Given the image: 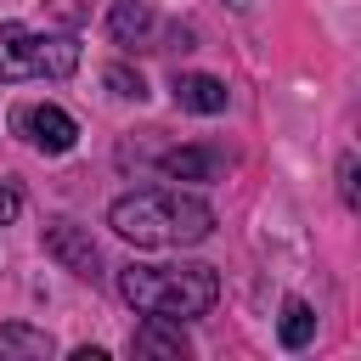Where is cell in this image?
Returning <instances> with one entry per match:
<instances>
[{
    "label": "cell",
    "mask_w": 361,
    "mask_h": 361,
    "mask_svg": "<svg viewBox=\"0 0 361 361\" xmlns=\"http://www.w3.org/2000/svg\"><path fill=\"white\" fill-rule=\"evenodd\" d=\"M107 226L135 243V248H186V243H203L214 231V209L192 192H169V186H152V192H130L107 209Z\"/></svg>",
    "instance_id": "obj_1"
},
{
    "label": "cell",
    "mask_w": 361,
    "mask_h": 361,
    "mask_svg": "<svg viewBox=\"0 0 361 361\" xmlns=\"http://www.w3.org/2000/svg\"><path fill=\"white\" fill-rule=\"evenodd\" d=\"M118 293L124 305H135L141 316H169V322H192V316H209L214 299H220V276L214 265H124L118 271Z\"/></svg>",
    "instance_id": "obj_2"
},
{
    "label": "cell",
    "mask_w": 361,
    "mask_h": 361,
    "mask_svg": "<svg viewBox=\"0 0 361 361\" xmlns=\"http://www.w3.org/2000/svg\"><path fill=\"white\" fill-rule=\"evenodd\" d=\"M11 130H17L34 152H68V147L79 141L73 113H62L56 102H28V107H17V113H11Z\"/></svg>",
    "instance_id": "obj_3"
},
{
    "label": "cell",
    "mask_w": 361,
    "mask_h": 361,
    "mask_svg": "<svg viewBox=\"0 0 361 361\" xmlns=\"http://www.w3.org/2000/svg\"><path fill=\"white\" fill-rule=\"evenodd\" d=\"M45 254H51L62 271L85 276V282H96V276H102V254H96L90 231H85V226H73V220H51V226H45Z\"/></svg>",
    "instance_id": "obj_4"
},
{
    "label": "cell",
    "mask_w": 361,
    "mask_h": 361,
    "mask_svg": "<svg viewBox=\"0 0 361 361\" xmlns=\"http://www.w3.org/2000/svg\"><path fill=\"white\" fill-rule=\"evenodd\" d=\"M152 28H158V11L147 6V0H113V11H107V34H113V45H152Z\"/></svg>",
    "instance_id": "obj_5"
},
{
    "label": "cell",
    "mask_w": 361,
    "mask_h": 361,
    "mask_svg": "<svg viewBox=\"0 0 361 361\" xmlns=\"http://www.w3.org/2000/svg\"><path fill=\"white\" fill-rule=\"evenodd\" d=\"M0 79L17 85V79H39L34 68V28L23 23H0Z\"/></svg>",
    "instance_id": "obj_6"
},
{
    "label": "cell",
    "mask_w": 361,
    "mask_h": 361,
    "mask_svg": "<svg viewBox=\"0 0 361 361\" xmlns=\"http://www.w3.org/2000/svg\"><path fill=\"white\" fill-rule=\"evenodd\" d=\"M175 102L186 113H226L231 90L214 79V73H175Z\"/></svg>",
    "instance_id": "obj_7"
},
{
    "label": "cell",
    "mask_w": 361,
    "mask_h": 361,
    "mask_svg": "<svg viewBox=\"0 0 361 361\" xmlns=\"http://www.w3.org/2000/svg\"><path fill=\"white\" fill-rule=\"evenodd\" d=\"M164 175L169 180H220L226 158L214 147H175V152H164Z\"/></svg>",
    "instance_id": "obj_8"
},
{
    "label": "cell",
    "mask_w": 361,
    "mask_h": 361,
    "mask_svg": "<svg viewBox=\"0 0 361 361\" xmlns=\"http://www.w3.org/2000/svg\"><path fill=\"white\" fill-rule=\"evenodd\" d=\"M130 350H135V355H169V361H180V355H186V333H180V322H169V316H147V322L135 327Z\"/></svg>",
    "instance_id": "obj_9"
},
{
    "label": "cell",
    "mask_w": 361,
    "mask_h": 361,
    "mask_svg": "<svg viewBox=\"0 0 361 361\" xmlns=\"http://www.w3.org/2000/svg\"><path fill=\"white\" fill-rule=\"evenodd\" d=\"M34 68L45 79H68L79 68V39L73 34H34Z\"/></svg>",
    "instance_id": "obj_10"
},
{
    "label": "cell",
    "mask_w": 361,
    "mask_h": 361,
    "mask_svg": "<svg viewBox=\"0 0 361 361\" xmlns=\"http://www.w3.org/2000/svg\"><path fill=\"white\" fill-rule=\"evenodd\" d=\"M45 355H56L51 333H39V327H28V322L0 327V361H45Z\"/></svg>",
    "instance_id": "obj_11"
},
{
    "label": "cell",
    "mask_w": 361,
    "mask_h": 361,
    "mask_svg": "<svg viewBox=\"0 0 361 361\" xmlns=\"http://www.w3.org/2000/svg\"><path fill=\"white\" fill-rule=\"evenodd\" d=\"M276 333H282V344H288V350H305V344L316 338V310H310L305 299H288V305H282Z\"/></svg>",
    "instance_id": "obj_12"
},
{
    "label": "cell",
    "mask_w": 361,
    "mask_h": 361,
    "mask_svg": "<svg viewBox=\"0 0 361 361\" xmlns=\"http://www.w3.org/2000/svg\"><path fill=\"white\" fill-rule=\"evenodd\" d=\"M102 79H107V90H113V96H130V102H141V96H147V85H141V73H130L124 62H113V68H107Z\"/></svg>",
    "instance_id": "obj_13"
},
{
    "label": "cell",
    "mask_w": 361,
    "mask_h": 361,
    "mask_svg": "<svg viewBox=\"0 0 361 361\" xmlns=\"http://www.w3.org/2000/svg\"><path fill=\"white\" fill-rule=\"evenodd\" d=\"M338 197H344V209H355V203H361V192H355V152H344V158H338Z\"/></svg>",
    "instance_id": "obj_14"
},
{
    "label": "cell",
    "mask_w": 361,
    "mask_h": 361,
    "mask_svg": "<svg viewBox=\"0 0 361 361\" xmlns=\"http://www.w3.org/2000/svg\"><path fill=\"white\" fill-rule=\"evenodd\" d=\"M23 214V197H17V186H0V226H11Z\"/></svg>",
    "instance_id": "obj_15"
},
{
    "label": "cell",
    "mask_w": 361,
    "mask_h": 361,
    "mask_svg": "<svg viewBox=\"0 0 361 361\" xmlns=\"http://www.w3.org/2000/svg\"><path fill=\"white\" fill-rule=\"evenodd\" d=\"M220 6H231V11H248V0H220Z\"/></svg>",
    "instance_id": "obj_16"
}]
</instances>
